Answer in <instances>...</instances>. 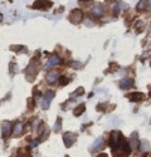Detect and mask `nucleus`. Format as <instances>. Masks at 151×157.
<instances>
[{
  "instance_id": "nucleus-11",
  "label": "nucleus",
  "mask_w": 151,
  "mask_h": 157,
  "mask_svg": "<svg viewBox=\"0 0 151 157\" xmlns=\"http://www.w3.org/2000/svg\"><path fill=\"white\" fill-rule=\"evenodd\" d=\"M129 99L131 102H140L141 99L144 98V93H141V92H134V93H131L129 94Z\"/></svg>"
},
{
  "instance_id": "nucleus-6",
  "label": "nucleus",
  "mask_w": 151,
  "mask_h": 157,
  "mask_svg": "<svg viewBox=\"0 0 151 157\" xmlns=\"http://www.w3.org/2000/svg\"><path fill=\"white\" fill-rule=\"evenodd\" d=\"M1 133H3L4 138H6V137L10 136V133H12V125H10V122H8V121L3 122V125H1Z\"/></svg>"
},
{
  "instance_id": "nucleus-20",
  "label": "nucleus",
  "mask_w": 151,
  "mask_h": 157,
  "mask_svg": "<svg viewBox=\"0 0 151 157\" xmlns=\"http://www.w3.org/2000/svg\"><path fill=\"white\" fill-rule=\"evenodd\" d=\"M137 9H139V10H144V9H145V1H144V0H142V1H140V3H139Z\"/></svg>"
},
{
  "instance_id": "nucleus-24",
  "label": "nucleus",
  "mask_w": 151,
  "mask_h": 157,
  "mask_svg": "<svg viewBox=\"0 0 151 157\" xmlns=\"http://www.w3.org/2000/svg\"><path fill=\"white\" fill-rule=\"evenodd\" d=\"M147 5L151 6V0H147Z\"/></svg>"
},
{
  "instance_id": "nucleus-8",
  "label": "nucleus",
  "mask_w": 151,
  "mask_h": 157,
  "mask_svg": "<svg viewBox=\"0 0 151 157\" xmlns=\"http://www.w3.org/2000/svg\"><path fill=\"white\" fill-rule=\"evenodd\" d=\"M91 13L93 14L94 16H102L103 14H105V6L101 5V4H97V5H94L92 8Z\"/></svg>"
},
{
  "instance_id": "nucleus-17",
  "label": "nucleus",
  "mask_w": 151,
  "mask_h": 157,
  "mask_svg": "<svg viewBox=\"0 0 151 157\" xmlns=\"http://www.w3.org/2000/svg\"><path fill=\"white\" fill-rule=\"evenodd\" d=\"M149 148V142L147 141H141L140 142V150L141 151H147Z\"/></svg>"
},
{
  "instance_id": "nucleus-15",
  "label": "nucleus",
  "mask_w": 151,
  "mask_h": 157,
  "mask_svg": "<svg viewBox=\"0 0 151 157\" xmlns=\"http://www.w3.org/2000/svg\"><path fill=\"white\" fill-rule=\"evenodd\" d=\"M22 131H23V123L18 122L15 125V127H14L13 133H14V135H19V133H22Z\"/></svg>"
},
{
  "instance_id": "nucleus-22",
  "label": "nucleus",
  "mask_w": 151,
  "mask_h": 157,
  "mask_svg": "<svg viewBox=\"0 0 151 157\" xmlns=\"http://www.w3.org/2000/svg\"><path fill=\"white\" fill-rule=\"evenodd\" d=\"M59 122H60V120H58V121H57V123H55V128H54V131H55V132H58V131H59Z\"/></svg>"
},
{
  "instance_id": "nucleus-3",
  "label": "nucleus",
  "mask_w": 151,
  "mask_h": 157,
  "mask_svg": "<svg viewBox=\"0 0 151 157\" xmlns=\"http://www.w3.org/2000/svg\"><path fill=\"white\" fill-rule=\"evenodd\" d=\"M53 4L49 0H37L33 4V8L34 9H38V10H47V9H49Z\"/></svg>"
},
{
  "instance_id": "nucleus-9",
  "label": "nucleus",
  "mask_w": 151,
  "mask_h": 157,
  "mask_svg": "<svg viewBox=\"0 0 151 157\" xmlns=\"http://www.w3.org/2000/svg\"><path fill=\"white\" fill-rule=\"evenodd\" d=\"M59 63H60V58H59V57H57V55H53V57H50V58H49V60L47 62V64H45V69L53 68L54 65L59 64Z\"/></svg>"
},
{
  "instance_id": "nucleus-19",
  "label": "nucleus",
  "mask_w": 151,
  "mask_h": 157,
  "mask_svg": "<svg viewBox=\"0 0 151 157\" xmlns=\"http://www.w3.org/2000/svg\"><path fill=\"white\" fill-rule=\"evenodd\" d=\"M121 10H122V9H121V5H120V4H115V5H113V11H115L116 14H119Z\"/></svg>"
},
{
  "instance_id": "nucleus-2",
  "label": "nucleus",
  "mask_w": 151,
  "mask_h": 157,
  "mask_svg": "<svg viewBox=\"0 0 151 157\" xmlns=\"http://www.w3.org/2000/svg\"><path fill=\"white\" fill-rule=\"evenodd\" d=\"M83 19V13L81 9H73L72 11H70V15H69V20L70 23H73V24H79V23L82 22Z\"/></svg>"
},
{
  "instance_id": "nucleus-1",
  "label": "nucleus",
  "mask_w": 151,
  "mask_h": 157,
  "mask_svg": "<svg viewBox=\"0 0 151 157\" xmlns=\"http://www.w3.org/2000/svg\"><path fill=\"white\" fill-rule=\"evenodd\" d=\"M124 138H122V133L119 132V131H112L111 132V137H110V147L116 151L119 147L124 143Z\"/></svg>"
},
{
  "instance_id": "nucleus-18",
  "label": "nucleus",
  "mask_w": 151,
  "mask_h": 157,
  "mask_svg": "<svg viewBox=\"0 0 151 157\" xmlns=\"http://www.w3.org/2000/svg\"><path fill=\"white\" fill-rule=\"evenodd\" d=\"M68 82H69V78H67V77H60V79H59L60 85H65V84H68Z\"/></svg>"
},
{
  "instance_id": "nucleus-13",
  "label": "nucleus",
  "mask_w": 151,
  "mask_h": 157,
  "mask_svg": "<svg viewBox=\"0 0 151 157\" xmlns=\"http://www.w3.org/2000/svg\"><path fill=\"white\" fill-rule=\"evenodd\" d=\"M58 77H59V73L58 72H55V70H53V72H50L48 75H47V82L48 83H54L57 79H58Z\"/></svg>"
},
{
  "instance_id": "nucleus-12",
  "label": "nucleus",
  "mask_w": 151,
  "mask_h": 157,
  "mask_svg": "<svg viewBox=\"0 0 151 157\" xmlns=\"http://www.w3.org/2000/svg\"><path fill=\"white\" fill-rule=\"evenodd\" d=\"M132 79L131 78H125V79H122L121 82H120V88L122 89H129L131 85H132Z\"/></svg>"
},
{
  "instance_id": "nucleus-4",
  "label": "nucleus",
  "mask_w": 151,
  "mask_h": 157,
  "mask_svg": "<svg viewBox=\"0 0 151 157\" xmlns=\"http://www.w3.org/2000/svg\"><path fill=\"white\" fill-rule=\"evenodd\" d=\"M38 70H39V63H38L37 59H33L29 64V68H28L27 73L28 75H30V77H34V75L38 73Z\"/></svg>"
},
{
  "instance_id": "nucleus-26",
  "label": "nucleus",
  "mask_w": 151,
  "mask_h": 157,
  "mask_svg": "<svg viewBox=\"0 0 151 157\" xmlns=\"http://www.w3.org/2000/svg\"><path fill=\"white\" fill-rule=\"evenodd\" d=\"M150 97H151V92H150Z\"/></svg>"
},
{
  "instance_id": "nucleus-23",
  "label": "nucleus",
  "mask_w": 151,
  "mask_h": 157,
  "mask_svg": "<svg viewBox=\"0 0 151 157\" xmlns=\"http://www.w3.org/2000/svg\"><path fill=\"white\" fill-rule=\"evenodd\" d=\"M97 157H108V156H107L106 153H101V155H98Z\"/></svg>"
},
{
  "instance_id": "nucleus-10",
  "label": "nucleus",
  "mask_w": 151,
  "mask_h": 157,
  "mask_svg": "<svg viewBox=\"0 0 151 157\" xmlns=\"http://www.w3.org/2000/svg\"><path fill=\"white\" fill-rule=\"evenodd\" d=\"M139 145H140V141H139L137 133L134 132V133L131 135V138H130V147H131V150H135Z\"/></svg>"
},
{
  "instance_id": "nucleus-7",
  "label": "nucleus",
  "mask_w": 151,
  "mask_h": 157,
  "mask_svg": "<svg viewBox=\"0 0 151 157\" xmlns=\"http://www.w3.org/2000/svg\"><path fill=\"white\" fill-rule=\"evenodd\" d=\"M53 97H54V92L53 91H48V92L45 93V96L43 98V108L44 109H47V108L49 107L50 102L53 101Z\"/></svg>"
},
{
  "instance_id": "nucleus-14",
  "label": "nucleus",
  "mask_w": 151,
  "mask_h": 157,
  "mask_svg": "<svg viewBox=\"0 0 151 157\" xmlns=\"http://www.w3.org/2000/svg\"><path fill=\"white\" fill-rule=\"evenodd\" d=\"M84 111H86V106H84V104L82 103V104H79V106L73 111V115H74V116H79V115H82Z\"/></svg>"
},
{
  "instance_id": "nucleus-5",
  "label": "nucleus",
  "mask_w": 151,
  "mask_h": 157,
  "mask_svg": "<svg viewBox=\"0 0 151 157\" xmlns=\"http://www.w3.org/2000/svg\"><path fill=\"white\" fill-rule=\"evenodd\" d=\"M63 141H64L65 146L70 147L76 142V135H74V133H70V132L64 133V135H63Z\"/></svg>"
},
{
  "instance_id": "nucleus-25",
  "label": "nucleus",
  "mask_w": 151,
  "mask_h": 157,
  "mask_svg": "<svg viewBox=\"0 0 151 157\" xmlns=\"http://www.w3.org/2000/svg\"><path fill=\"white\" fill-rule=\"evenodd\" d=\"M1 19H3V15H1V14H0V20H1Z\"/></svg>"
},
{
  "instance_id": "nucleus-27",
  "label": "nucleus",
  "mask_w": 151,
  "mask_h": 157,
  "mask_svg": "<svg viewBox=\"0 0 151 157\" xmlns=\"http://www.w3.org/2000/svg\"><path fill=\"white\" fill-rule=\"evenodd\" d=\"M79 1H83V0H79Z\"/></svg>"
},
{
  "instance_id": "nucleus-21",
  "label": "nucleus",
  "mask_w": 151,
  "mask_h": 157,
  "mask_svg": "<svg viewBox=\"0 0 151 157\" xmlns=\"http://www.w3.org/2000/svg\"><path fill=\"white\" fill-rule=\"evenodd\" d=\"M38 143H39V141H32L30 145H29V147H32V148H33V147H35Z\"/></svg>"
},
{
  "instance_id": "nucleus-16",
  "label": "nucleus",
  "mask_w": 151,
  "mask_h": 157,
  "mask_svg": "<svg viewBox=\"0 0 151 157\" xmlns=\"http://www.w3.org/2000/svg\"><path fill=\"white\" fill-rule=\"evenodd\" d=\"M83 93H84V89L82 87H79L78 89H76V91L70 94V98H76L77 96H79V94H83Z\"/></svg>"
}]
</instances>
